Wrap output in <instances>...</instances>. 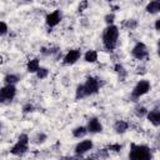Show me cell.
<instances>
[{"mask_svg":"<svg viewBox=\"0 0 160 160\" xmlns=\"http://www.w3.org/2000/svg\"><path fill=\"white\" fill-rule=\"evenodd\" d=\"M118 38H119V29L115 25H108V28L102 32V44L104 48L109 51L114 50L118 45Z\"/></svg>","mask_w":160,"mask_h":160,"instance_id":"6da1fadb","label":"cell"},{"mask_svg":"<svg viewBox=\"0 0 160 160\" xmlns=\"http://www.w3.org/2000/svg\"><path fill=\"white\" fill-rule=\"evenodd\" d=\"M129 158L131 160H149L151 158V151L150 148L146 145H136L131 144Z\"/></svg>","mask_w":160,"mask_h":160,"instance_id":"7a4b0ae2","label":"cell"},{"mask_svg":"<svg viewBox=\"0 0 160 160\" xmlns=\"http://www.w3.org/2000/svg\"><path fill=\"white\" fill-rule=\"evenodd\" d=\"M29 140L30 139H29V136L26 134H21L19 136L16 144L11 148L10 152L12 155H16V156H22L28 151V149H29Z\"/></svg>","mask_w":160,"mask_h":160,"instance_id":"3957f363","label":"cell"},{"mask_svg":"<svg viewBox=\"0 0 160 160\" xmlns=\"http://www.w3.org/2000/svg\"><path fill=\"white\" fill-rule=\"evenodd\" d=\"M16 88L15 85L6 84L4 88L0 89V102H9L15 98Z\"/></svg>","mask_w":160,"mask_h":160,"instance_id":"277c9868","label":"cell"},{"mask_svg":"<svg viewBox=\"0 0 160 160\" xmlns=\"http://www.w3.org/2000/svg\"><path fill=\"white\" fill-rule=\"evenodd\" d=\"M150 88H151V85H150V82H149L148 80H140V81L135 85V88L132 89L131 96H132V98H135V99L141 98L142 95H145V94H148V92H149Z\"/></svg>","mask_w":160,"mask_h":160,"instance_id":"5b68a950","label":"cell"},{"mask_svg":"<svg viewBox=\"0 0 160 160\" xmlns=\"http://www.w3.org/2000/svg\"><path fill=\"white\" fill-rule=\"evenodd\" d=\"M84 88H85V91H86V95H94L99 91L100 89V84H99V80L96 78H92V76H89L85 81V84H82Z\"/></svg>","mask_w":160,"mask_h":160,"instance_id":"8992f818","label":"cell"},{"mask_svg":"<svg viewBox=\"0 0 160 160\" xmlns=\"http://www.w3.org/2000/svg\"><path fill=\"white\" fill-rule=\"evenodd\" d=\"M131 54H132V56H134L135 59L142 60V59H145V58L148 56V48H146V45H145L144 42H138V44H135V46L132 48Z\"/></svg>","mask_w":160,"mask_h":160,"instance_id":"52a82bcc","label":"cell"},{"mask_svg":"<svg viewBox=\"0 0 160 160\" xmlns=\"http://www.w3.org/2000/svg\"><path fill=\"white\" fill-rule=\"evenodd\" d=\"M80 56H81V51L79 49H72V50L68 51V54L64 56L62 62H64V65H72L80 59Z\"/></svg>","mask_w":160,"mask_h":160,"instance_id":"ba28073f","label":"cell"},{"mask_svg":"<svg viewBox=\"0 0 160 160\" xmlns=\"http://www.w3.org/2000/svg\"><path fill=\"white\" fill-rule=\"evenodd\" d=\"M92 146H94V144L91 140H82L75 146V154L76 155H84L88 151H90L92 149Z\"/></svg>","mask_w":160,"mask_h":160,"instance_id":"9c48e42d","label":"cell"},{"mask_svg":"<svg viewBox=\"0 0 160 160\" xmlns=\"http://www.w3.org/2000/svg\"><path fill=\"white\" fill-rule=\"evenodd\" d=\"M86 129H88V132L98 134V132H101V131H102V125H101V122H100L99 119L92 118V119H90V120L88 121Z\"/></svg>","mask_w":160,"mask_h":160,"instance_id":"30bf717a","label":"cell"},{"mask_svg":"<svg viewBox=\"0 0 160 160\" xmlns=\"http://www.w3.org/2000/svg\"><path fill=\"white\" fill-rule=\"evenodd\" d=\"M45 20H46V24H48L50 28L56 26V25L61 21V12H60V10H55V11L50 12V14L46 16Z\"/></svg>","mask_w":160,"mask_h":160,"instance_id":"8fae6325","label":"cell"},{"mask_svg":"<svg viewBox=\"0 0 160 160\" xmlns=\"http://www.w3.org/2000/svg\"><path fill=\"white\" fill-rule=\"evenodd\" d=\"M148 120L154 125V126H159L160 125V111L158 109H154L151 111H148L146 114Z\"/></svg>","mask_w":160,"mask_h":160,"instance_id":"7c38bea8","label":"cell"},{"mask_svg":"<svg viewBox=\"0 0 160 160\" xmlns=\"http://www.w3.org/2000/svg\"><path fill=\"white\" fill-rule=\"evenodd\" d=\"M128 129H129V124L124 120H118L114 124V130H115L116 134H124Z\"/></svg>","mask_w":160,"mask_h":160,"instance_id":"4fadbf2b","label":"cell"},{"mask_svg":"<svg viewBox=\"0 0 160 160\" xmlns=\"http://www.w3.org/2000/svg\"><path fill=\"white\" fill-rule=\"evenodd\" d=\"M146 11L149 14H158L160 11V0H152L146 5Z\"/></svg>","mask_w":160,"mask_h":160,"instance_id":"5bb4252c","label":"cell"},{"mask_svg":"<svg viewBox=\"0 0 160 160\" xmlns=\"http://www.w3.org/2000/svg\"><path fill=\"white\" fill-rule=\"evenodd\" d=\"M39 68H40V61H39V59H31V60H29L28 64H26V70H28L29 72H36V71L39 70Z\"/></svg>","mask_w":160,"mask_h":160,"instance_id":"9a60e30c","label":"cell"},{"mask_svg":"<svg viewBox=\"0 0 160 160\" xmlns=\"http://www.w3.org/2000/svg\"><path fill=\"white\" fill-rule=\"evenodd\" d=\"M84 59H85L86 62H91L92 64V62L98 61V52L95 50H88L85 52V55H84Z\"/></svg>","mask_w":160,"mask_h":160,"instance_id":"2e32d148","label":"cell"},{"mask_svg":"<svg viewBox=\"0 0 160 160\" xmlns=\"http://www.w3.org/2000/svg\"><path fill=\"white\" fill-rule=\"evenodd\" d=\"M86 134H88V129H86L85 126H78V128H75V129L72 130V135H74V138H76V139L84 138Z\"/></svg>","mask_w":160,"mask_h":160,"instance_id":"e0dca14e","label":"cell"},{"mask_svg":"<svg viewBox=\"0 0 160 160\" xmlns=\"http://www.w3.org/2000/svg\"><path fill=\"white\" fill-rule=\"evenodd\" d=\"M19 80H20V79H19V76H18V75H15V74H9V75H6V76L4 78L5 84H10V85H15Z\"/></svg>","mask_w":160,"mask_h":160,"instance_id":"ac0fdd59","label":"cell"},{"mask_svg":"<svg viewBox=\"0 0 160 160\" xmlns=\"http://www.w3.org/2000/svg\"><path fill=\"white\" fill-rule=\"evenodd\" d=\"M88 95H86V91H85V88H84V85L81 84V85H79L78 88H76V91H75V98L78 99V100H80V99H84V98H86Z\"/></svg>","mask_w":160,"mask_h":160,"instance_id":"d6986e66","label":"cell"},{"mask_svg":"<svg viewBox=\"0 0 160 160\" xmlns=\"http://www.w3.org/2000/svg\"><path fill=\"white\" fill-rule=\"evenodd\" d=\"M49 75V70L46 69V68H39V70L36 71V76H38V79H45L46 76Z\"/></svg>","mask_w":160,"mask_h":160,"instance_id":"ffe728a7","label":"cell"},{"mask_svg":"<svg viewBox=\"0 0 160 160\" xmlns=\"http://www.w3.org/2000/svg\"><path fill=\"white\" fill-rule=\"evenodd\" d=\"M146 114H148V110H146V108H144V106H139V108L135 109V115H136L138 118H144Z\"/></svg>","mask_w":160,"mask_h":160,"instance_id":"44dd1931","label":"cell"},{"mask_svg":"<svg viewBox=\"0 0 160 160\" xmlns=\"http://www.w3.org/2000/svg\"><path fill=\"white\" fill-rule=\"evenodd\" d=\"M115 71L120 75V78H121V79H122V78L125 76V74H126V71H125L124 66H122V65H120V64H116V65H115Z\"/></svg>","mask_w":160,"mask_h":160,"instance_id":"7402d4cb","label":"cell"},{"mask_svg":"<svg viewBox=\"0 0 160 160\" xmlns=\"http://www.w3.org/2000/svg\"><path fill=\"white\" fill-rule=\"evenodd\" d=\"M45 140H46V135L41 132V134H38V135L35 136V141H34V142H35V144H42Z\"/></svg>","mask_w":160,"mask_h":160,"instance_id":"603a6c76","label":"cell"},{"mask_svg":"<svg viewBox=\"0 0 160 160\" xmlns=\"http://www.w3.org/2000/svg\"><path fill=\"white\" fill-rule=\"evenodd\" d=\"M34 111V106L31 104H26L22 106V112L24 114H28V112H32Z\"/></svg>","mask_w":160,"mask_h":160,"instance_id":"cb8c5ba5","label":"cell"},{"mask_svg":"<svg viewBox=\"0 0 160 160\" xmlns=\"http://www.w3.org/2000/svg\"><path fill=\"white\" fill-rule=\"evenodd\" d=\"M8 25L4 21H0V35H5L8 32Z\"/></svg>","mask_w":160,"mask_h":160,"instance_id":"d4e9b609","label":"cell"},{"mask_svg":"<svg viewBox=\"0 0 160 160\" xmlns=\"http://www.w3.org/2000/svg\"><path fill=\"white\" fill-rule=\"evenodd\" d=\"M88 5H89L88 0H82V1L79 4V11H84V10L88 8Z\"/></svg>","mask_w":160,"mask_h":160,"instance_id":"484cf974","label":"cell"},{"mask_svg":"<svg viewBox=\"0 0 160 160\" xmlns=\"http://www.w3.org/2000/svg\"><path fill=\"white\" fill-rule=\"evenodd\" d=\"M109 150H112V151L118 152V151L121 150V145H120V144H112V145L109 146Z\"/></svg>","mask_w":160,"mask_h":160,"instance_id":"4316f807","label":"cell"},{"mask_svg":"<svg viewBox=\"0 0 160 160\" xmlns=\"http://www.w3.org/2000/svg\"><path fill=\"white\" fill-rule=\"evenodd\" d=\"M105 21H106L108 25H111L112 21H114V14H108V15L105 16Z\"/></svg>","mask_w":160,"mask_h":160,"instance_id":"83f0119b","label":"cell"},{"mask_svg":"<svg viewBox=\"0 0 160 160\" xmlns=\"http://www.w3.org/2000/svg\"><path fill=\"white\" fill-rule=\"evenodd\" d=\"M126 26H128V28H130V29H132V28H135V26H136V21H135V20H132V19H131V20H128Z\"/></svg>","mask_w":160,"mask_h":160,"instance_id":"f1b7e54d","label":"cell"},{"mask_svg":"<svg viewBox=\"0 0 160 160\" xmlns=\"http://www.w3.org/2000/svg\"><path fill=\"white\" fill-rule=\"evenodd\" d=\"M155 30H156V31L160 30V19H158V20L155 21Z\"/></svg>","mask_w":160,"mask_h":160,"instance_id":"f546056e","label":"cell"},{"mask_svg":"<svg viewBox=\"0 0 160 160\" xmlns=\"http://www.w3.org/2000/svg\"><path fill=\"white\" fill-rule=\"evenodd\" d=\"M0 130H1V125H0Z\"/></svg>","mask_w":160,"mask_h":160,"instance_id":"4dcf8cb0","label":"cell"},{"mask_svg":"<svg viewBox=\"0 0 160 160\" xmlns=\"http://www.w3.org/2000/svg\"><path fill=\"white\" fill-rule=\"evenodd\" d=\"M109 1H112V0H109Z\"/></svg>","mask_w":160,"mask_h":160,"instance_id":"1f68e13d","label":"cell"},{"mask_svg":"<svg viewBox=\"0 0 160 160\" xmlns=\"http://www.w3.org/2000/svg\"><path fill=\"white\" fill-rule=\"evenodd\" d=\"M28 1H31V0H28Z\"/></svg>","mask_w":160,"mask_h":160,"instance_id":"d6a6232c","label":"cell"}]
</instances>
